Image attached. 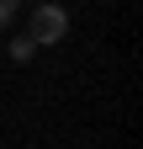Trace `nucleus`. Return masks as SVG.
<instances>
[{"mask_svg": "<svg viewBox=\"0 0 143 149\" xmlns=\"http://www.w3.org/2000/svg\"><path fill=\"white\" fill-rule=\"evenodd\" d=\"M16 11H21V0H0V27H11Z\"/></svg>", "mask_w": 143, "mask_h": 149, "instance_id": "3", "label": "nucleus"}, {"mask_svg": "<svg viewBox=\"0 0 143 149\" xmlns=\"http://www.w3.org/2000/svg\"><path fill=\"white\" fill-rule=\"evenodd\" d=\"M32 53H37V48H32V43H27V37H11V59H16V64H27V59H32Z\"/></svg>", "mask_w": 143, "mask_h": 149, "instance_id": "2", "label": "nucleus"}, {"mask_svg": "<svg viewBox=\"0 0 143 149\" xmlns=\"http://www.w3.org/2000/svg\"><path fill=\"white\" fill-rule=\"evenodd\" d=\"M69 37V11L53 0V6H32L27 16V43L32 48H53V43H64Z\"/></svg>", "mask_w": 143, "mask_h": 149, "instance_id": "1", "label": "nucleus"}, {"mask_svg": "<svg viewBox=\"0 0 143 149\" xmlns=\"http://www.w3.org/2000/svg\"><path fill=\"white\" fill-rule=\"evenodd\" d=\"M32 6H53V0H32Z\"/></svg>", "mask_w": 143, "mask_h": 149, "instance_id": "4", "label": "nucleus"}]
</instances>
